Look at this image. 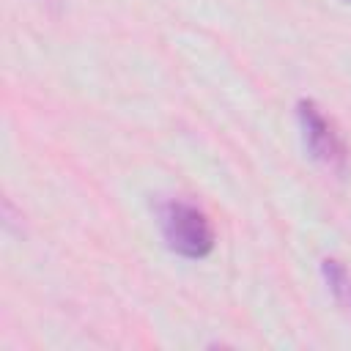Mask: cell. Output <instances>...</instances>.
<instances>
[{"label": "cell", "mask_w": 351, "mask_h": 351, "mask_svg": "<svg viewBox=\"0 0 351 351\" xmlns=\"http://www.w3.org/2000/svg\"><path fill=\"white\" fill-rule=\"evenodd\" d=\"M348 3H351V0H348Z\"/></svg>", "instance_id": "4"}, {"label": "cell", "mask_w": 351, "mask_h": 351, "mask_svg": "<svg viewBox=\"0 0 351 351\" xmlns=\"http://www.w3.org/2000/svg\"><path fill=\"white\" fill-rule=\"evenodd\" d=\"M321 277H324L329 293L335 296V302L343 304L346 310H351V271L346 269V263L337 258H324L321 261Z\"/></svg>", "instance_id": "3"}, {"label": "cell", "mask_w": 351, "mask_h": 351, "mask_svg": "<svg viewBox=\"0 0 351 351\" xmlns=\"http://www.w3.org/2000/svg\"><path fill=\"white\" fill-rule=\"evenodd\" d=\"M296 121H299L302 143H304L307 154L318 165L343 176L348 170V145H346L337 123L313 99H299L296 101Z\"/></svg>", "instance_id": "2"}, {"label": "cell", "mask_w": 351, "mask_h": 351, "mask_svg": "<svg viewBox=\"0 0 351 351\" xmlns=\"http://www.w3.org/2000/svg\"><path fill=\"white\" fill-rule=\"evenodd\" d=\"M156 222L167 250L181 258L200 261L214 250V225L203 208L189 200H165L156 206Z\"/></svg>", "instance_id": "1"}]
</instances>
